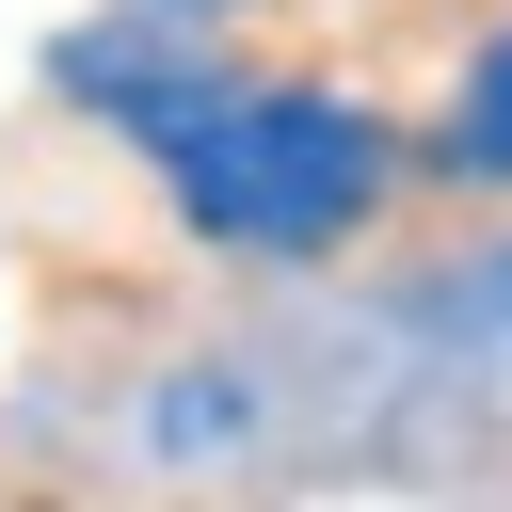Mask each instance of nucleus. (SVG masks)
<instances>
[{
	"label": "nucleus",
	"instance_id": "7ed1b4c3",
	"mask_svg": "<svg viewBox=\"0 0 512 512\" xmlns=\"http://www.w3.org/2000/svg\"><path fill=\"white\" fill-rule=\"evenodd\" d=\"M432 160H448V176H512V32H496V48L464 64V96H448Z\"/></svg>",
	"mask_w": 512,
	"mask_h": 512
},
{
	"label": "nucleus",
	"instance_id": "f257e3e1",
	"mask_svg": "<svg viewBox=\"0 0 512 512\" xmlns=\"http://www.w3.org/2000/svg\"><path fill=\"white\" fill-rule=\"evenodd\" d=\"M160 192L208 240H240V256H304V240H336L384 192V128L352 96H208L160 144Z\"/></svg>",
	"mask_w": 512,
	"mask_h": 512
},
{
	"label": "nucleus",
	"instance_id": "f03ea898",
	"mask_svg": "<svg viewBox=\"0 0 512 512\" xmlns=\"http://www.w3.org/2000/svg\"><path fill=\"white\" fill-rule=\"evenodd\" d=\"M64 80H80L96 112H128L144 144H176V128L208 112V80H192V64H160L144 32H80V48H64Z\"/></svg>",
	"mask_w": 512,
	"mask_h": 512
}]
</instances>
